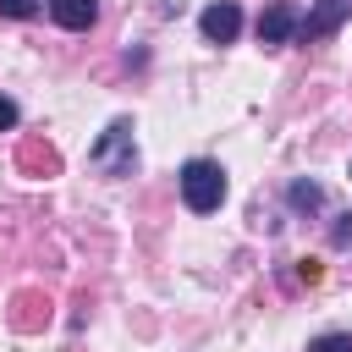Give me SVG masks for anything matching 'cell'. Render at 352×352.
<instances>
[{
  "label": "cell",
  "instance_id": "cell-1",
  "mask_svg": "<svg viewBox=\"0 0 352 352\" xmlns=\"http://www.w3.org/2000/svg\"><path fill=\"white\" fill-rule=\"evenodd\" d=\"M182 198L192 214H214L226 204V170L214 160H187L182 165Z\"/></svg>",
  "mask_w": 352,
  "mask_h": 352
},
{
  "label": "cell",
  "instance_id": "cell-2",
  "mask_svg": "<svg viewBox=\"0 0 352 352\" xmlns=\"http://www.w3.org/2000/svg\"><path fill=\"white\" fill-rule=\"evenodd\" d=\"M94 165H99L104 176H132V165H138L132 121H110V126H104V138L94 143Z\"/></svg>",
  "mask_w": 352,
  "mask_h": 352
},
{
  "label": "cell",
  "instance_id": "cell-3",
  "mask_svg": "<svg viewBox=\"0 0 352 352\" xmlns=\"http://www.w3.org/2000/svg\"><path fill=\"white\" fill-rule=\"evenodd\" d=\"M198 33H204L209 44H231V38L242 33V11H236V0H214V6H204V11H198Z\"/></svg>",
  "mask_w": 352,
  "mask_h": 352
},
{
  "label": "cell",
  "instance_id": "cell-4",
  "mask_svg": "<svg viewBox=\"0 0 352 352\" xmlns=\"http://www.w3.org/2000/svg\"><path fill=\"white\" fill-rule=\"evenodd\" d=\"M297 28H302V16H297L292 0H275V6L258 11V44H292Z\"/></svg>",
  "mask_w": 352,
  "mask_h": 352
},
{
  "label": "cell",
  "instance_id": "cell-5",
  "mask_svg": "<svg viewBox=\"0 0 352 352\" xmlns=\"http://www.w3.org/2000/svg\"><path fill=\"white\" fill-rule=\"evenodd\" d=\"M346 11H352V0H319V6L302 16V28H297V33H302V38H330V33L346 22Z\"/></svg>",
  "mask_w": 352,
  "mask_h": 352
},
{
  "label": "cell",
  "instance_id": "cell-6",
  "mask_svg": "<svg viewBox=\"0 0 352 352\" xmlns=\"http://www.w3.org/2000/svg\"><path fill=\"white\" fill-rule=\"evenodd\" d=\"M50 16L66 28V33H88L99 22V0H50Z\"/></svg>",
  "mask_w": 352,
  "mask_h": 352
},
{
  "label": "cell",
  "instance_id": "cell-7",
  "mask_svg": "<svg viewBox=\"0 0 352 352\" xmlns=\"http://www.w3.org/2000/svg\"><path fill=\"white\" fill-rule=\"evenodd\" d=\"M286 198H292L297 209H319V198H324V192H319L314 182H292V192H286Z\"/></svg>",
  "mask_w": 352,
  "mask_h": 352
},
{
  "label": "cell",
  "instance_id": "cell-8",
  "mask_svg": "<svg viewBox=\"0 0 352 352\" xmlns=\"http://www.w3.org/2000/svg\"><path fill=\"white\" fill-rule=\"evenodd\" d=\"M308 352H352V336H346V330H330V336L308 341Z\"/></svg>",
  "mask_w": 352,
  "mask_h": 352
},
{
  "label": "cell",
  "instance_id": "cell-9",
  "mask_svg": "<svg viewBox=\"0 0 352 352\" xmlns=\"http://www.w3.org/2000/svg\"><path fill=\"white\" fill-rule=\"evenodd\" d=\"M38 0H0V16H33Z\"/></svg>",
  "mask_w": 352,
  "mask_h": 352
},
{
  "label": "cell",
  "instance_id": "cell-10",
  "mask_svg": "<svg viewBox=\"0 0 352 352\" xmlns=\"http://www.w3.org/2000/svg\"><path fill=\"white\" fill-rule=\"evenodd\" d=\"M6 126H16V104L0 94V132H6Z\"/></svg>",
  "mask_w": 352,
  "mask_h": 352
},
{
  "label": "cell",
  "instance_id": "cell-11",
  "mask_svg": "<svg viewBox=\"0 0 352 352\" xmlns=\"http://www.w3.org/2000/svg\"><path fill=\"white\" fill-rule=\"evenodd\" d=\"M336 242H341V248L352 242V214H341V226H336Z\"/></svg>",
  "mask_w": 352,
  "mask_h": 352
}]
</instances>
